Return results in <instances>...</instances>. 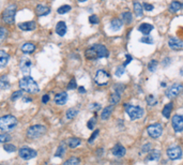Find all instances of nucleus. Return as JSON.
I'll return each mask as SVG.
<instances>
[{
    "mask_svg": "<svg viewBox=\"0 0 183 165\" xmlns=\"http://www.w3.org/2000/svg\"><path fill=\"white\" fill-rule=\"evenodd\" d=\"M19 87H21V89L23 91L28 92V93H38L40 91V88H39L38 84L30 76H24L19 80Z\"/></svg>",
    "mask_w": 183,
    "mask_h": 165,
    "instance_id": "f257e3e1",
    "label": "nucleus"
},
{
    "mask_svg": "<svg viewBox=\"0 0 183 165\" xmlns=\"http://www.w3.org/2000/svg\"><path fill=\"white\" fill-rule=\"evenodd\" d=\"M16 11H17L16 5H8V8H5V9L3 10L2 14H1V18H2L3 23H5V24H9V25H12V24L14 23Z\"/></svg>",
    "mask_w": 183,
    "mask_h": 165,
    "instance_id": "f03ea898",
    "label": "nucleus"
},
{
    "mask_svg": "<svg viewBox=\"0 0 183 165\" xmlns=\"http://www.w3.org/2000/svg\"><path fill=\"white\" fill-rule=\"evenodd\" d=\"M17 125V119L12 115H5L0 117V130L10 131Z\"/></svg>",
    "mask_w": 183,
    "mask_h": 165,
    "instance_id": "7ed1b4c3",
    "label": "nucleus"
},
{
    "mask_svg": "<svg viewBox=\"0 0 183 165\" xmlns=\"http://www.w3.org/2000/svg\"><path fill=\"white\" fill-rule=\"evenodd\" d=\"M46 133V128L45 125H31L28 130H27V136L30 139H35L41 137L42 135H44Z\"/></svg>",
    "mask_w": 183,
    "mask_h": 165,
    "instance_id": "20e7f679",
    "label": "nucleus"
},
{
    "mask_svg": "<svg viewBox=\"0 0 183 165\" xmlns=\"http://www.w3.org/2000/svg\"><path fill=\"white\" fill-rule=\"evenodd\" d=\"M125 112L127 113V115L130 116L132 120L139 119L143 115V108H141L139 106L130 105V104H125Z\"/></svg>",
    "mask_w": 183,
    "mask_h": 165,
    "instance_id": "39448f33",
    "label": "nucleus"
},
{
    "mask_svg": "<svg viewBox=\"0 0 183 165\" xmlns=\"http://www.w3.org/2000/svg\"><path fill=\"white\" fill-rule=\"evenodd\" d=\"M109 74L104 70H99L96 72L95 77H94V82H95L96 85L99 86H106L109 82Z\"/></svg>",
    "mask_w": 183,
    "mask_h": 165,
    "instance_id": "423d86ee",
    "label": "nucleus"
},
{
    "mask_svg": "<svg viewBox=\"0 0 183 165\" xmlns=\"http://www.w3.org/2000/svg\"><path fill=\"white\" fill-rule=\"evenodd\" d=\"M147 132H148L149 136H151L152 138H159L163 133V128L159 123H154L147 128Z\"/></svg>",
    "mask_w": 183,
    "mask_h": 165,
    "instance_id": "0eeeda50",
    "label": "nucleus"
},
{
    "mask_svg": "<svg viewBox=\"0 0 183 165\" xmlns=\"http://www.w3.org/2000/svg\"><path fill=\"white\" fill-rule=\"evenodd\" d=\"M18 154L23 160H30V159L37 157V151L29 148V147H23V148L19 149Z\"/></svg>",
    "mask_w": 183,
    "mask_h": 165,
    "instance_id": "6e6552de",
    "label": "nucleus"
},
{
    "mask_svg": "<svg viewBox=\"0 0 183 165\" xmlns=\"http://www.w3.org/2000/svg\"><path fill=\"white\" fill-rule=\"evenodd\" d=\"M167 156L170 160H178L182 157V150L180 147L172 146L167 149Z\"/></svg>",
    "mask_w": 183,
    "mask_h": 165,
    "instance_id": "1a4fd4ad",
    "label": "nucleus"
},
{
    "mask_svg": "<svg viewBox=\"0 0 183 165\" xmlns=\"http://www.w3.org/2000/svg\"><path fill=\"white\" fill-rule=\"evenodd\" d=\"M182 90H183V85H181V84H174V85L166 91V95L169 99H174Z\"/></svg>",
    "mask_w": 183,
    "mask_h": 165,
    "instance_id": "9d476101",
    "label": "nucleus"
},
{
    "mask_svg": "<svg viewBox=\"0 0 183 165\" xmlns=\"http://www.w3.org/2000/svg\"><path fill=\"white\" fill-rule=\"evenodd\" d=\"M19 68H21V71L23 72L24 75L28 76V74H30V71H31V61H30V59L27 58V57H24V58L21 60Z\"/></svg>",
    "mask_w": 183,
    "mask_h": 165,
    "instance_id": "9b49d317",
    "label": "nucleus"
},
{
    "mask_svg": "<svg viewBox=\"0 0 183 165\" xmlns=\"http://www.w3.org/2000/svg\"><path fill=\"white\" fill-rule=\"evenodd\" d=\"M172 128L176 132H181L183 130V116L181 115H175L172 117Z\"/></svg>",
    "mask_w": 183,
    "mask_h": 165,
    "instance_id": "f8f14e48",
    "label": "nucleus"
},
{
    "mask_svg": "<svg viewBox=\"0 0 183 165\" xmlns=\"http://www.w3.org/2000/svg\"><path fill=\"white\" fill-rule=\"evenodd\" d=\"M93 47L96 52V55H98V58H106V57H108V55H109V52H108V50L104 45L95 44L93 45Z\"/></svg>",
    "mask_w": 183,
    "mask_h": 165,
    "instance_id": "ddd939ff",
    "label": "nucleus"
},
{
    "mask_svg": "<svg viewBox=\"0 0 183 165\" xmlns=\"http://www.w3.org/2000/svg\"><path fill=\"white\" fill-rule=\"evenodd\" d=\"M18 28L23 31H32L37 28V23L34 21H25V23H19Z\"/></svg>",
    "mask_w": 183,
    "mask_h": 165,
    "instance_id": "4468645a",
    "label": "nucleus"
},
{
    "mask_svg": "<svg viewBox=\"0 0 183 165\" xmlns=\"http://www.w3.org/2000/svg\"><path fill=\"white\" fill-rule=\"evenodd\" d=\"M168 45L172 50H180L183 48V41L179 40V39H177V38H172V39H169Z\"/></svg>",
    "mask_w": 183,
    "mask_h": 165,
    "instance_id": "2eb2a0df",
    "label": "nucleus"
},
{
    "mask_svg": "<svg viewBox=\"0 0 183 165\" xmlns=\"http://www.w3.org/2000/svg\"><path fill=\"white\" fill-rule=\"evenodd\" d=\"M35 13L38 16H46L50 13V8L45 5H38L35 8Z\"/></svg>",
    "mask_w": 183,
    "mask_h": 165,
    "instance_id": "dca6fc26",
    "label": "nucleus"
},
{
    "mask_svg": "<svg viewBox=\"0 0 183 165\" xmlns=\"http://www.w3.org/2000/svg\"><path fill=\"white\" fill-rule=\"evenodd\" d=\"M68 101V93L66 92H60V93L56 94L55 97V103L58 105H64Z\"/></svg>",
    "mask_w": 183,
    "mask_h": 165,
    "instance_id": "f3484780",
    "label": "nucleus"
},
{
    "mask_svg": "<svg viewBox=\"0 0 183 165\" xmlns=\"http://www.w3.org/2000/svg\"><path fill=\"white\" fill-rule=\"evenodd\" d=\"M111 152H113L114 156L118 157V158H121V157H123L125 154V148L123 146H122L121 144H117L115 147L113 148V150H111Z\"/></svg>",
    "mask_w": 183,
    "mask_h": 165,
    "instance_id": "a211bd4d",
    "label": "nucleus"
},
{
    "mask_svg": "<svg viewBox=\"0 0 183 165\" xmlns=\"http://www.w3.org/2000/svg\"><path fill=\"white\" fill-rule=\"evenodd\" d=\"M138 30L140 31L143 34L145 35H149V33L153 30V26L151 24H148V23H143L141 24L140 26L138 27Z\"/></svg>",
    "mask_w": 183,
    "mask_h": 165,
    "instance_id": "6ab92c4d",
    "label": "nucleus"
},
{
    "mask_svg": "<svg viewBox=\"0 0 183 165\" xmlns=\"http://www.w3.org/2000/svg\"><path fill=\"white\" fill-rule=\"evenodd\" d=\"M56 33L60 37H63L66 33V25L64 21H59L56 25Z\"/></svg>",
    "mask_w": 183,
    "mask_h": 165,
    "instance_id": "aec40b11",
    "label": "nucleus"
},
{
    "mask_svg": "<svg viewBox=\"0 0 183 165\" xmlns=\"http://www.w3.org/2000/svg\"><path fill=\"white\" fill-rule=\"evenodd\" d=\"M10 60V56L8 53H5V50H0V68H3L8 64Z\"/></svg>",
    "mask_w": 183,
    "mask_h": 165,
    "instance_id": "412c9836",
    "label": "nucleus"
},
{
    "mask_svg": "<svg viewBox=\"0 0 183 165\" xmlns=\"http://www.w3.org/2000/svg\"><path fill=\"white\" fill-rule=\"evenodd\" d=\"M85 56H86L87 59H89V60H93V59L98 58V55H96V52L93 46L89 47V48H87V50H85Z\"/></svg>",
    "mask_w": 183,
    "mask_h": 165,
    "instance_id": "4be33fe9",
    "label": "nucleus"
},
{
    "mask_svg": "<svg viewBox=\"0 0 183 165\" xmlns=\"http://www.w3.org/2000/svg\"><path fill=\"white\" fill-rule=\"evenodd\" d=\"M21 50H23L25 54H30L35 50V45L32 43H25V44L21 45Z\"/></svg>",
    "mask_w": 183,
    "mask_h": 165,
    "instance_id": "5701e85b",
    "label": "nucleus"
},
{
    "mask_svg": "<svg viewBox=\"0 0 183 165\" xmlns=\"http://www.w3.org/2000/svg\"><path fill=\"white\" fill-rule=\"evenodd\" d=\"M134 13H135V15H136L137 17H141L143 14V7L141 3L137 2V1H135L134 2Z\"/></svg>",
    "mask_w": 183,
    "mask_h": 165,
    "instance_id": "b1692460",
    "label": "nucleus"
},
{
    "mask_svg": "<svg viewBox=\"0 0 183 165\" xmlns=\"http://www.w3.org/2000/svg\"><path fill=\"white\" fill-rule=\"evenodd\" d=\"M10 87V80L8 75H2L0 76V89H8Z\"/></svg>",
    "mask_w": 183,
    "mask_h": 165,
    "instance_id": "393cba45",
    "label": "nucleus"
},
{
    "mask_svg": "<svg viewBox=\"0 0 183 165\" xmlns=\"http://www.w3.org/2000/svg\"><path fill=\"white\" fill-rule=\"evenodd\" d=\"M113 109H114V106L111 105V106H107L106 108L103 109V112H102L101 114V118L103 119V120H106V119H108V118L111 117V114H113Z\"/></svg>",
    "mask_w": 183,
    "mask_h": 165,
    "instance_id": "a878e982",
    "label": "nucleus"
},
{
    "mask_svg": "<svg viewBox=\"0 0 183 165\" xmlns=\"http://www.w3.org/2000/svg\"><path fill=\"white\" fill-rule=\"evenodd\" d=\"M80 143H82V141L78 137H71V138L68 139V146L70 148H76V147L79 146Z\"/></svg>",
    "mask_w": 183,
    "mask_h": 165,
    "instance_id": "bb28decb",
    "label": "nucleus"
},
{
    "mask_svg": "<svg viewBox=\"0 0 183 165\" xmlns=\"http://www.w3.org/2000/svg\"><path fill=\"white\" fill-rule=\"evenodd\" d=\"M172 107H174V104H172V102H170V103L166 104V105L164 106L162 114H163V116H164L165 118H169V117H170V114H172Z\"/></svg>",
    "mask_w": 183,
    "mask_h": 165,
    "instance_id": "cd10ccee",
    "label": "nucleus"
},
{
    "mask_svg": "<svg viewBox=\"0 0 183 165\" xmlns=\"http://www.w3.org/2000/svg\"><path fill=\"white\" fill-rule=\"evenodd\" d=\"M183 8V5L179 1H172L169 5V11L172 12V13H176V12L180 11L181 9Z\"/></svg>",
    "mask_w": 183,
    "mask_h": 165,
    "instance_id": "c85d7f7f",
    "label": "nucleus"
},
{
    "mask_svg": "<svg viewBox=\"0 0 183 165\" xmlns=\"http://www.w3.org/2000/svg\"><path fill=\"white\" fill-rule=\"evenodd\" d=\"M122 25H123V23H122V21H121V19H119V18H114L113 21H111V28L113 29V30H115V31L121 29Z\"/></svg>",
    "mask_w": 183,
    "mask_h": 165,
    "instance_id": "c756f323",
    "label": "nucleus"
},
{
    "mask_svg": "<svg viewBox=\"0 0 183 165\" xmlns=\"http://www.w3.org/2000/svg\"><path fill=\"white\" fill-rule=\"evenodd\" d=\"M161 153L159 150H152L147 157V161H157L160 159Z\"/></svg>",
    "mask_w": 183,
    "mask_h": 165,
    "instance_id": "7c9ffc66",
    "label": "nucleus"
},
{
    "mask_svg": "<svg viewBox=\"0 0 183 165\" xmlns=\"http://www.w3.org/2000/svg\"><path fill=\"white\" fill-rule=\"evenodd\" d=\"M64 153H66V143H61L60 146L57 148V151L55 153V156L56 157H59V158H62L64 156Z\"/></svg>",
    "mask_w": 183,
    "mask_h": 165,
    "instance_id": "2f4dec72",
    "label": "nucleus"
},
{
    "mask_svg": "<svg viewBox=\"0 0 183 165\" xmlns=\"http://www.w3.org/2000/svg\"><path fill=\"white\" fill-rule=\"evenodd\" d=\"M120 100H121V97H120V93H118V92H114V93L111 94V97H109V102H111V104H118L120 102Z\"/></svg>",
    "mask_w": 183,
    "mask_h": 165,
    "instance_id": "473e14b6",
    "label": "nucleus"
},
{
    "mask_svg": "<svg viewBox=\"0 0 183 165\" xmlns=\"http://www.w3.org/2000/svg\"><path fill=\"white\" fill-rule=\"evenodd\" d=\"M78 114V111L75 108H70L68 109V112H66V119H69V120H71V119H73L74 117H76Z\"/></svg>",
    "mask_w": 183,
    "mask_h": 165,
    "instance_id": "72a5a7b5",
    "label": "nucleus"
},
{
    "mask_svg": "<svg viewBox=\"0 0 183 165\" xmlns=\"http://www.w3.org/2000/svg\"><path fill=\"white\" fill-rule=\"evenodd\" d=\"M122 21H124L125 24H131L133 21V16H132V13L130 12H125V13H122Z\"/></svg>",
    "mask_w": 183,
    "mask_h": 165,
    "instance_id": "f704fd0d",
    "label": "nucleus"
},
{
    "mask_svg": "<svg viewBox=\"0 0 183 165\" xmlns=\"http://www.w3.org/2000/svg\"><path fill=\"white\" fill-rule=\"evenodd\" d=\"M69 11H71V5H61V7L58 8V10H57L58 14H66V13H68Z\"/></svg>",
    "mask_w": 183,
    "mask_h": 165,
    "instance_id": "c9c22d12",
    "label": "nucleus"
},
{
    "mask_svg": "<svg viewBox=\"0 0 183 165\" xmlns=\"http://www.w3.org/2000/svg\"><path fill=\"white\" fill-rule=\"evenodd\" d=\"M80 162H79V159L78 158H70L68 161H66V162L63 163V165H79Z\"/></svg>",
    "mask_w": 183,
    "mask_h": 165,
    "instance_id": "e433bc0d",
    "label": "nucleus"
},
{
    "mask_svg": "<svg viewBox=\"0 0 183 165\" xmlns=\"http://www.w3.org/2000/svg\"><path fill=\"white\" fill-rule=\"evenodd\" d=\"M147 103H148L149 106H154L157 104V99L153 95V94H150L147 97Z\"/></svg>",
    "mask_w": 183,
    "mask_h": 165,
    "instance_id": "4c0bfd02",
    "label": "nucleus"
},
{
    "mask_svg": "<svg viewBox=\"0 0 183 165\" xmlns=\"http://www.w3.org/2000/svg\"><path fill=\"white\" fill-rule=\"evenodd\" d=\"M156 68H157V61H156V60H151V61L148 63V69H149V71H151V72H154Z\"/></svg>",
    "mask_w": 183,
    "mask_h": 165,
    "instance_id": "58836bf2",
    "label": "nucleus"
},
{
    "mask_svg": "<svg viewBox=\"0 0 183 165\" xmlns=\"http://www.w3.org/2000/svg\"><path fill=\"white\" fill-rule=\"evenodd\" d=\"M3 148H5V150L7 152H14V151H16V147L12 144H5L3 146Z\"/></svg>",
    "mask_w": 183,
    "mask_h": 165,
    "instance_id": "ea45409f",
    "label": "nucleus"
},
{
    "mask_svg": "<svg viewBox=\"0 0 183 165\" xmlns=\"http://www.w3.org/2000/svg\"><path fill=\"white\" fill-rule=\"evenodd\" d=\"M21 95H23V90H18V91H15L12 93L11 95V100L12 101H15V100H17L18 98H21Z\"/></svg>",
    "mask_w": 183,
    "mask_h": 165,
    "instance_id": "a19ab883",
    "label": "nucleus"
},
{
    "mask_svg": "<svg viewBox=\"0 0 183 165\" xmlns=\"http://www.w3.org/2000/svg\"><path fill=\"white\" fill-rule=\"evenodd\" d=\"M96 125V118L95 117H92L91 119H90L89 121H88V123H87V127H88V129H90V130H92L94 128V125Z\"/></svg>",
    "mask_w": 183,
    "mask_h": 165,
    "instance_id": "79ce46f5",
    "label": "nucleus"
},
{
    "mask_svg": "<svg viewBox=\"0 0 183 165\" xmlns=\"http://www.w3.org/2000/svg\"><path fill=\"white\" fill-rule=\"evenodd\" d=\"M8 35V30L5 27H0V39L1 40H5Z\"/></svg>",
    "mask_w": 183,
    "mask_h": 165,
    "instance_id": "37998d69",
    "label": "nucleus"
},
{
    "mask_svg": "<svg viewBox=\"0 0 183 165\" xmlns=\"http://www.w3.org/2000/svg\"><path fill=\"white\" fill-rule=\"evenodd\" d=\"M141 43H146V44H152L153 43V39L151 37H143V38L140 39Z\"/></svg>",
    "mask_w": 183,
    "mask_h": 165,
    "instance_id": "c03bdc74",
    "label": "nucleus"
},
{
    "mask_svg": "<svg viewBox=\"0 0 183 165\" xmlns=\"http://www.w3.org/2000/svg\"><path fill=\"white\" fill-rule=\"evenodd\" d=\"M89 21H90L91 24H93V25H96V24H99L100 19H99V17L96 16V15L92 14L91 16L89 17Z\"/></svg>",
    "mask_w": 183,
    "mask_h": 165,
    "instance_id": "a18cd8bd",
    "label": "nucleus"
},
{
    "mask_svg": "<svg viewBox=\"0 0 183 165\" xmlns=\"http://www.w3.org/2000/svg\"><path fill=\"white\" fill-rule=\"evenodd\" d=\"M99 133H100L99 130H95V131H94V132L92 133L91 136H90V138L88 139V143H89V144H92V141H93L94 139H95V137L98 136V135H99Z\"/></svg>",
    "mask_w": 183,
    "mask_h": 165,
    "instance_id": "49530a36",
    "label": "nucleus"
},
{
    "mask_svg": "<svg viewBox=\"0 0 183 165\" xmlns=\"http://www.w3.org/2000/svg\"><path fill=\"white\" fill-rule=\"evenodd\" d=\"M124 74V66H119V68H117V70H116V75L118 76V77H120V76H122Z\"/></svg>",
    "mask_w": 183,
    "mask_h": 165,
    "instance_id": "de8ad7c7",
    "label": "nucleus"
},
{
    "mask_svg": "<svg viewBox=\"0 0 183 165\" xmlns=\"http://www.w3.org/2000/svg\"><path fill=\"white\" fill-rule=\"evenodd\" d=\"M10 141V136L5 134H0V144L1 143H7V141Z\"/></svg>",
    "mask_w": 183,
    "mask_h": 165,
    "instance_id": "09e8293b",
    "label": "nucleus"
},
{
    "mask_svg": "<svg viewBox=\"0 0 183 165\" xmlns=\"http://www.w3.org/2000/svg\"><path fill=\"white\" fill-rule=\"evenodd\" d=\"M75 88H76V80L74 79V78H72V79H71V82H69L68 89H75Z\"/></svg>",
    "mask_w": 183,
    "mask_h": 165,
    "instance_id": "8fccbe9b",
    "label": "nucleus"
},
{
    "mask_svg": "<svg viewBox=\"0 0 183 165\" xmlns=\"http://www.w3.org/2000/svg\"><path fill=\"white\" fill-rule=\"evenodd\" d=\"M124 88H125V87H124L123 85H116L115 90H116V92H118V93H121V92H123Z\"/></svg>",
    "mask_w": 183,
    "mask_h": 165,
    "instance_id": "3c124183",
    "label": "nucleus"
},
{
    "mask_svg": "<svg viewBox=\"0 0 183 165\" xmlns=\"http://www.w3.org/2000/svg\"><path fill=\"white\" fill-rule=\"evenodd\" d=\"M143 9L146 10V11H152L153 10V5H149V3H143Z\"/></svg>",
    "mask_w": 183,
    "mask_h": 165,
    "instance_id": "603ef678",
    "label": "nucleus"
},
{
    "mask_svg": "<svg viewBox=\"0 0 183 165\" xmlns=\"http://www.w3.org/2000/svg\"><path fill=\"white\" fill-rule=\"evenodd\" d=\"M90 109H94V111H98V109H100V107H101V105L100 104H96V103H94V104H90Z\"/></svg>",
    "mask_w": 183,
    "mask_h": 165,
    "instance_id": "864d4df0",
    "label": "nucleus"
},
{
    "mask_svg": "<svg viewBox=\"0 0 183 165\" xmlns=\"http://www.w3.org/2000/svg\"><path fill=\"white\" fill-rule=\"evenodd\" d=\"M150 148H151L150 144H146L145 146L143 147V149H141V152H148V151L150 150Z\"/></svg>",
    "mask_w": 183,
    "mask_h": 165,
    "instance_id": "5fc2aeb1",
    "label": "nucleus"
},
{
    "mask_svg": "<svg viewBox=\"0 0 183 165\" xmlns=\"http://www.w3.org/2000/svg\"><path fill=\"white\" fill-rule=\"evenodd\" d=\"M50 100V95H48V94H44V95L42 97V102H43V103H47Z\"/></svg>",
    "mask_w": 183,
    "mask_h": 165,
    "instance_id": "6e6d98bb",
    "label": "nucleus"
},
{
    "mask_svg": "<svg viewBox=\"0 0 183 165\" xmlns=\"http://www.w3.org/2000/svg\"><path fill=\"white\" fill-rule=\"evenodd\" d=\"M132 59H133V58H132V57L130 56V55H127V61H125L124 63H123V66H125L127 64H129L130 62L132 61Z\"/></svg>",
    "mask_w": 183,
    "mask_h": 165,
    "instance_id": "4d7b16f0",
    "label": "nucleus"
},
{
    "mask_svg": "<svg viewBox=\"0 0 183 165\" xmlns=\"http://www.w3.org/2000/svg\"><path fill=\"white\" fill-rule=\"evenodd\" d=\"M78 90H79L80 93H85V92H86V89H85L84 87H79L78 88Z\"/></svg>",
    "mask_w": 183,
    "mask_h": 165,
    "instance_id": "13d9d810",
    "label": "nucleus"
},
{
    "mask_svg": "<svg viewBox=\"0 0 183 165\" xmlns=\"http://www.w3.org/2000/svg\"><path fill=\"white\" fill-rule=\"evenodd\" d=\"M24 102H31V99H30V98H25V97H24Z\"/></svg>",
    "mask_w": 183,
    "mask_h": 165,
    "instance_id": "bf43d9fd",
    "label": "nucleus"
},
{
    "mask_svg": "<svg viewBox=\"0 0 183 165\" xmlns=\"http://www.w3.org/2000/svg\"><path fill=\"white\" fill-rule=\"evenodd\" d=\"M180 74H181V75H183V66L181 68V70H180Z\"/></svg>",
    "mask_w": 183,
    "mask_h": 165,
    "instance_id": "052dcab7",
    "label": "nucleus"
},
{
    "mask_svg": "<svg viewBox=\"0 0 183 165\" xmlns=\"http://www.w3.org/2000/svg\"><path fill=\"white\" fill-rule=\"evenodd\" d=\"M79 2H85V1H87V0H78Z\"/></svg>",
    "mask_w": 183,
    "mask_h": 165,
    "instance_id": "680f3d73",
    "label": "nucleus"
}]
</instances>
